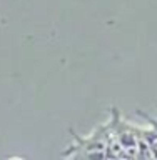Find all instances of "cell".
Segmentation results:
<instances>
[{"mask_svg":"<svg viewBox=\"0 0 157 160\" xmlns=\"http://www.w3.org/2000/svg\"><path fill=\"white\" fill-rule=\"evenodd\" d=\"M7 160H25L24 157H17V155H13V157H8Z\"/></svg>","mask_w":157,"mask_h":160,"instance_id":"cell-1","label":"cell"},{"mask_svg":"<svg viewBox=\"0 0 157 160\" xmlns=\"http://www.w3.org/2000/svg\"><path fill=\"white\" fill-rule=\"evenodd\" d=\"M104 160H119V158H117V157H112V155H105Z\"/></svg>","mask_w":157,"mask_h":160,"instance_id":"cell-2","label":"cell"}]
</instances>
